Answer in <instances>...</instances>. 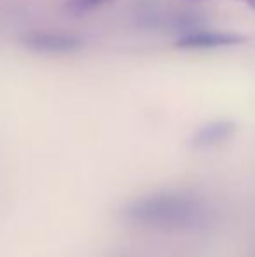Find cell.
I'll list each match as a JSON object with an SVG mask.
<instances>
[{"label": "cell", "mask_w": 255, "mask_h": 257, "mask_svg": "<svg viewBox=\"0 0 255 257\" xmlns=\"http://www.w3.org/2000/svg\"><path fill=\"white\" fill-rule=\"evenodd\" d=\"M246 41L245 35L232 34V32H217L206 30V28H196V30L185 32L178 35L175 41V48L185 49V51H210V49L232 48L239 46Z\"/></svg>", "instance_id": "cell-2"}, {"label": "cell", "mask_w": 255, "mask_h": 257, "mask_svg": "<svg viewBox=\"0 0 255 257\" xmlns=\"http://www.w3.org/2000/svg\"><path fill=\"white\" fill-rule=\"evenodd\" d=\"M21 44L37 54H72L84 48V39L77 34L51 28H32L21 35Z\"/></svg>", "instance_id": "cell-1"}, {"label": "cell", "mask_w": 255, "mask_h": 257, "mask_svg": "<svg viewBox=\"0 0 255 257\" xmlns=\"http://www.w3.org/2000/svg\"><path fill=\"white\" fill-rule=\"evenodd\" d=\"M189 2H204V0H189Z\"/></svg>", "instance_id": "cell-6"}, {"label": "cell", "mask_w": 255, "mask_h": 257, "mask_svg": "<svg viewBox=\"0 0 255 257\" xmlns=\"http://www.w3.org/2000/svg\"><path fill=\"white\" fill-rule=\"evenodd\" d=\"M112 2H116V0H65L63 9L72 16H84V14L102 9Z\"/></svg>", "instance_id": "cell-4"}, {"label": "cell", "mask_w": 255, "mask_h": 257, "mask_svg": "<svg viewBox=\"0 0 255 257\" xmlns=\"http://www.w3.org/2000/svg\"><path fill=\"white\" fill-rule=\"evenodd\" d=\"M232 130H234L232 128V122H227V121L210 122V124L203 126V128L197 132L196 142L199 144V146H213V144H218L227 139V137H231Z\"/></svg>", "instance_id": "cell-3"}, {"label": "cell", "mask_w": 255, "mask_h": 257, "mask_svg": "<svg viewBox=\"0 0 255 257\" xmlns=\"http://www.w3.org/2000/svg\"><path fill=\"white\" fill-rule=\"evenodd\" d=\"M243 2H245V4H246V6H248V7H250V9H252V11H253V13H255V0H243Z\"/></svg>", "instance_id": "cell-5"}]
</instances>
